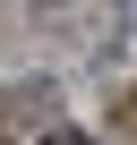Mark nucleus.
<instances>
[{
	"label": "nucleus",
	"mask_w": 137,
	"mask_h": 145,
	"mask_svg": "<svg viewBox=\"0 0 137 145\" xmlns=\"http://www.w3.org/2000/svg\"><path fill=\"white\" fill-rule=\"evenodd\" d=\"M120 9H128V17H137V0H120Z\"/></svg>",
	"instance_id": "7ed1b4c3"
},
{
	"label": "nucleus",
	"mask_w": 137,
	"mask_h": 145,
	"mask_svg": "<svg viewBox=\"0 0 137 145\" xmlns=\"http://www.w3.org/2000/svg\"><path fill=\"white\" fill-rule=\"evenodd\" d=\"M43 145H86V137H77V128H51V137H43Z\"/></svg>",
	"instance_id": "f257e3e1"
},
{
	"label": "nucleus",
	"mask_w": 137,
	"mask_h": 145,
	"mask_svg": "<svg viewBox=\"0 0 137 145\" xmlns=\"http://www.w3.org/2000/svg\"><path fill=\"white\" fill-rule=\"evenodd\" d=\"M128 137H137V94H128Z\"/></svg>",
	"instance_id": "f03ea898"
}]
</instances>
